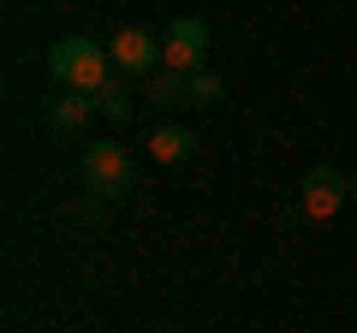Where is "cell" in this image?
I'll list each match as a JSON object with an SVG mask.
<instances>
[{
  "label": "cell",
  "instance_id": "10",
  "mask_svg": "<svg viewBox=\"0 0 357 333\" xmlns=\"http://www.w3.org/2000/svg\"><path fill=\"white\" fill-rule=\"evenodd\" d=\"M220 95H227V84H220L208 65H203V72H191V102H197V107H215Z\"/></svg>",
  "mask_w": 357,
  "mask_h": 333
},
{
  "label": "cell",
  "instance_id": "5",
  "mask_svg": "<svg viewBox=\"0 0 357 333\" xmlns=\"http://www.w3.org/2000/svg\"><path fill=\"white\" fill-rule=\"evenodd\" d=\"M345 203H351V185L340 179V166L321 161V166H310V173H304V215L310 220H333Z\"/></svg>",
  "mask_w": 357,
  "mask_h": 333
},
{
  "label": "cell",
  "instance_id": "8",
  "mask_svg": "<svg viewBox=\"0 0 357 333\" xmlns=\"http://www.w3.org/2000/svg\"><path fill=\"white\" fill-rule=\"evenodd\" d=\"M149 102H155V107L191 102V77H185V72H155V77H149Z\"/></svg>",
  "mask_w": 357,
  "mask_h": 333
},
{
  "label": "cell",
  "instance_id": "11",
  "mask_svg": "<svg viewBox=\"0 0 357 333\" xmlns=\"http://www.w3.org/2000/svg\"><path fill=\"white\" fill-rule=\"evenodd\" d=\"M351 203H357V179H351Z\"/></svg>",
  "mask_w": 357,
  "mask_h": 333
},
{
  "label": "cell",
  "instance_id": "1",
  "mask_svg": "<svg viewBox=\"0 0 357 333\" xmlns=\"http://www.w3.org/2000/svg\"><path fill=\"white\" fill-rule=\"evenodd\" d=\"M48 72H54L60 90L96 95L107 84V72H114V54H107L102 42H89V36H66V42H54V48H48Z\"/></svg>",
  "mask_w": 357,
  "mask_h": 333
},
{
  "label": "cell",
  "instance_id": "9",
  "mask_svg": "<svg viewBox=\"0 0 357 333\" xmlns=\"http://www.w3.org/2000/svg\"><path fill=\"white\" fill-rule=\"evenodd\" d=\"M96 107H102L107 119H131V90H126V84H114V77H107L102 90H96Z\"/></svg>",
  "mask_w": 357,
  "mask_h": 333
},
{
  "label": "cell",
  "instance_id": "6",
  "mask_svg": "<svg viewBox=\"0 0 357 333\" xmlns=\"http://www.w3.org/2000/svg\"><path fill=\"white\" fill-rule=\"evenodd\" d=\"M89 114H102V107H96V95H84V90H66V95L48 102V125L54 131H77Z\"/></svg>",
  "mask_w": 357,
  "mask_h": 333
},
{
  "label": "cell",
  "instance_id": "2",
  "mask_svg": "<svg viewBox=\"0 0 357 333\" xmlns=\"http://www.w3.org/2000/svg\"><path fill=\"white\" fill-rule=\"evenodd\" d=\"M161 60H167V72H203L208 65V24L203 18H173L167 24V36H161Z\"/></svg>",
  "mask_w": 357,
  "mask_h": 333
},
{
  "label": "cell",
  "instance_id": "7",
  "mask_svg": "<svg viewBox=\"0 0 357 333\" xmlns=\"http://www.w3.org/2000/svg\"><path fill=\"white\" fill-rule=\"evenodd\" d=\"M149 155H155V161H191V155H197V137H191L185 125H161V131L149 137Z\"/></svg>",
  "mask_w": 357,
  "mask_h": 333
},
{
  "label": "cell",
  "instance_id": "3",
  "mask_svg": "<svg viewBox=\"0 0 357 333\" xmlns=\"http://www.w3.org/2000/svg\"><path fill=\"white\" fill-rule=\"evenodd\" d=\"M84 185L96 196H126L131 191V155L119 143H89L84 149Z\"/></svg>",
  "mask_w": 357,
  "mask_h": 333
},
{
  "label": "cell",
  "instance_id": "4",
  "mask_svg": "<svg viewBox=\"0 0 357 333\" xmlns=\"http://www.w3.org/2000/svg\"><path fill=\"white\" fill-rule=\"evenodd\" d=\"M107 54H114V72H126V77H155V65H167L161 42H155L149 30H137V24L119 30V36L107 42Z\"/></svg>",
  "mask_w": 357,
  "mask_h": 333
}]
</instances>
